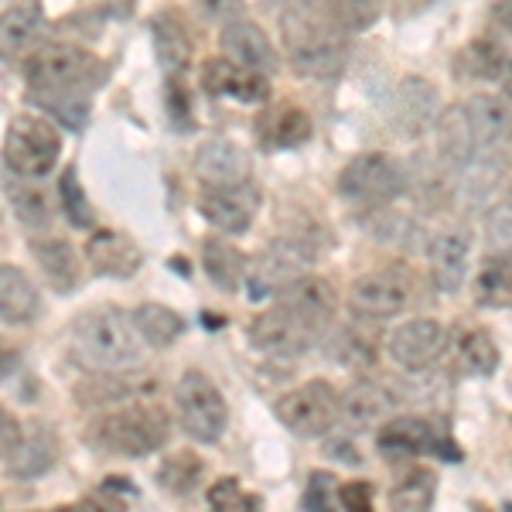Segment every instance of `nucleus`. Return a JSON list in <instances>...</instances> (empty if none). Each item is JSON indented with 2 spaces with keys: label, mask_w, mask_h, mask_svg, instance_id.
I'll list each match as a JSON object with an SVG mask.
<instances>
[{
  "label": "nucleus",
  "mask_w": 512,
  "mask_h": 512,
  "mask_svg": "<svg viewBox=\"0 0 512 512\" xmlns=\"http://www.w3.org/2000/svg\"><path fill=\"white\" fill-rule=\"evenodd\" d=\"M280 38H284L291 69L304 79H335L349 59L345 31L332 21L325 7L311 4V0H297L287 7L284 21H280Z\"/></svg>",
  "instance_id": "1"
},
{
  "label": "nucleus",
  "mask_w": 512,
  "mask_h": 512,
  "mask_svg": "<svg viewBox=\"0 0 512 512\" xmlns=\"http://www.w3.org/2000/svg\"><path fill=\"white\" fill-rule=\"evenodd\" d=\"M485 243L492 253H512V188L485 216Z\"/></svg>",
  "instance_id": "40"
},
{
  "label": "nucleus",
  "mask_w": 512,
  "mask_h": 512,
  "mask_svg": "<svg viewBox=\"0 0 512 512\" xmlns=\"http://www.w3.org/2000/svg\"><path fill=\"white\" fill-rule=\"evenodd\" d=\"M168 441V414L154 403L106 414L93 424V444L99 451L120 454V458H140L158 451Z\"/></svg>",
  "instance_id": "4"
},
{
  "label": "nucleus",
  "mask_w": 512,
  "mask_h": 512,
  "mask_svg": "<svg viewBox=\"0 0 512 512\" xmlns=\"http://www.w3.org/2000/svg\"><path fill=\"white\" fill-rule=\"evenodd\" d=\"M38 178H24L21 185H11V202L18 209V219L28 222V226H45L52 219V198H48L41 188L35 185Z\"/></svg>",
  "instance_id": "37"
},
{
  "label": "nucleus",
  "mask_w": 512,
  "mask_h": 512,
  "mask_svg": "<svg viewBox=\"0 0 512 512\" xmlns=\"http://www.w3.org/2000/svg\"><path fill=\"white\" fill-rule=\"evenodd\" d=\"M458 359L472 376H492L499 369V345L482 328H468L458 335Z\"/></svg>",
  "instance_id": "33"
},
{
  "label": "nucleus",
  "mask_w": 512,
  "mask_h": 512,
  "mask_svg": "<svg viewBox=\"0 0 512 512\" xmlns=\"http://www.w3.org/2000/svg\"><path fill=\"white\" fill-rule=\"evenodd\" d=\"M21 352L14 349V342H7V338H0V376H11V369L18 366Z\"/></svg>",
  "instance_id": "47"
},
{
  "label": "nucleus",
  "mask_w": 512,
  "mask_h": 512,
  "mask_svg": "<svg viewBox=\"0 0 512 512\" xmlns=\"http://www.w3.org/2000/svg\"><path fill=\"white\" fill-rule=\"evenodd\" d=\"M311 260H315V253L301 239H277L256 256L253 267H246V284L253 287V297L280 291L294 277H301L311 267Z\"/></svg>",
  "instance_id": "12"
},
{
  "label": "nucleus",
  "mask_w": 512,
  "mask_h": 512,
  "mask_svg": "<svg viewBox=\"0 0 512 512\" xmlns=\"http://www.w3.org/2000/svg\"><path fill=\"white\" fill-rule=\"evenodd\" d=\"M175 407L185 434L198 444H216L229 427V403L216 383L198 369H188L175 386Z\"/></svg>",
  "instance_id": "6"
},
{
  "label": "nucleus",
  "mask_w": 512,
  "mask_h": 512,
  "mask_svg": "<svg viewBox=\"0 0 512 512\" xmlns=\"http://www.w3.org/2000/svg\"><path fill=\"white\" fill-rule=\"evenodd\" d=\"M151 38L158 48V59L168 72H185L192 62V35H188V24L178 18L175 11H164L151 24Z\"/></svg>",
  "instance_id": "27"
},
{
  "label": "nucleus",
  "mask_w": 512,
  "mask_h": 512,
  "mask_svg": "<svg viewBox=\"0 0 512 512\" xmlns=\"http://www.w3.org/2000/svg\"><path fill=\"white\" fill-rule=\"evenodd\" d=\"M274 414L297 437H325L338 424L342 396L325 379H311V383H301L297 390L280 396Z\"/></svg>",
  "instance_id": "8"
},
{
  "label": "nucleus",
  "mask_w": 512,
  "mask_h": 512,
  "mask_svg": "<svg viewBox=\"0 0 512 512\" xmlns=\"http://www.w3.org/2000/svg\"><path fill=\"white\" fill-rule=\"evenodd\" d=\"M21 437H24L21 420L14 417L11 410H0V458H7V454L18 448Z\"/></svg>",
  "instance_id": "46"
},
{
  "label": "nucleus",
  "mask_w": 512,
  "mask_h": 512,
  "mask_svg": "<svg viewBox=\"0 0 512 512\" xmlns=\"http://www.w3.org/2000/svg\"><path fill=\"white\" fill-rule=\"evenodd\" d=\"M41 38V14L35 7H11L0 14V55L4 59H18L28 55Z\"/></svg>",
  "instance_id": "30"
},
{
  "label": "nucleus",
  "mask_w": 512,
  "mask_h": 512,
  "mask_svg": "<svg viewBox=\"0 0 512 512\" xmlns=\"http://www.w3.org/2000/svg\"><path fill=\"white\" fill-rule=\"evenodd\" d=\"M72 355L96 373H127L144 362V338L120 308H93L72 325Z\"/></svg>",
  "instance_id": "2"
},
{
  "label": "nucleus",
  "mask_w": 512,
  "mask_h": 512,
  "mask_svg": "<svg viewBox=\"0 0 512 512\" xmlns=\"http://www.w3.org/2000/svg\"><path fill=\"white\" fill-rule=\"evenodd\" d=\"M198 475H202V461L192 451H175L158 468V485L171 495H188L195 489Z\"/></svg>",
  "instance_id": "36"
},
{
  "label": "nucleus",
  "mask_w": 512,
  "mask_h": 512,
  "mask_svg": "<svg viewBox=\"0 0 512 512\" xmlns=\"http://www.w3.org/2000/svg\"><path fill=\"white\" fill-rule=\"evenodd\" d=\"M195 7L205 21H216V24L243 18V0H195Z\"/></svg>",
  "instance_id": "44"
},
{
  "label": "nucleus",
  "mask_w": 512,
  "mask_h": 512,
  "mask_svg": "<svg viewBox=\"0 0 512 512\" xmlns=\"http://www.w3.org/2000/svg\"><path fill=\"white\" fill-rule=\"evenodd\" d=\"M335 499V475L328 472H311L308 489H304V509H328Z\"/></svg>",
  "instance_id": "43"
},
{
  "label": "nucleus",
  "mask_w": 512,
  "mask_h": 512,
  "mask_svg": "<svg viewBox=\"0 0 512 512\" xmlns=\"http://www.w3.org/2000/svg\"><path fill=\"white\" fill-rule=\"evenodd\" d=\"M311 137V117L301 106H284L270 123L267 144L270 147H301Z\"/></svg>",
  "instance_id": "39"
},
{
  "label": "nucleus",
  "mask_w": 512,
  "mask_h": 512,
  "mask_svg": "<svg viewBox=\"0 0 512 512\" xmlns=\"http://www.w3.org/2000/svg\"><path fill=\"white\" fill-rule=\"evenodd\" d=\"M202 263H205V274H209L212 284H216L219 291H226V294H236L239 287H243L246 267H250V263H246V256L239 253L229 239H219V236L205 239Z\"/></svg>",
  "instance_id": "29"
},
{
  "label": "nucleus",
  "mask_w": 512,
  "mask_h": 512,
  "mask_svg": "<svg viewBox=\"0 0 512 512\" xmlns=\"http://www.w3.org/2000/svg\"><path fill=\"white\" fill-rule=\"evenodd\" d=\"M444 345H448L444 325H437L434 318H414L403 321L390 335V359L407 373H420V369L434 366L441 359Z\"/></svg>",
  "instance_id": "14"
},
{
  "label": "nucleus",
  "mask_w": 512,
  "mask_h": 512,
  "mask_svg": "<svg viewBox=\"0 0 512 512\" xmlns=\"http://www.w3.org/2000/svg\"><path fill=\"white\" fill-rule=\"evenodd\" d=\"M472 294L482 308H512V253H495L485 260Z\"/></svg>",
  "instance_id": "31"
},
{
  "label": "nucleus",
  "mask_w": 512,
  "mask_h": 512,
  "mask_svg": "<svg viewBox=\"0 0 512 512\" xmlns=\"http://www.w3.org/2000/svg\"><path fill=\"white\" fill-rule=\"evenodd\" d=\"M318 321L304 318L301 311L287 308V304H274V308L260 311L250 325V342L253 349L267 352V355H284V359H294V355H304L311 345L321 338Z\"/></svg>",
  "instance_id": "10"
},
{
  "label": "nucleus",
  "mask_w": 512,
  "mask_h": 512,
  "mask_svg": "<svg viewBox=\"0 0 512 512\" xmlns=\"http://www.w3.org/2000/svg\"><path fill=\"white\" fill-rule=\"evenodd\" d=\"M376 448L390 458H417V454H437L444 461H461V448L444 437L431 420L424 417H390L376 437Z\"/></svg>",
  "instance_id": "11"
},
{
  "label": "nucleus",
  "mask_w": 512,
  "mask_h": 512,
  "mask_svg": "<svg viewBox=\"0 0 512 512\" xmlns=\"http://www.w3.org/2000/svg\"><path fill=\"white\" fill-rule=\"evenodd\" d=\"M198 209L219 233H246L253 226L256 209H260V188L253 181H239L229 188H205L198 198Z\"/></svg>",
  "instance_id": "13"
},
{
  "label": "nucleus",
  "mask_w": 512,
  "mask_h": 512,
  "mask_svg": "<svg viewBox=\"0 0 512 512\" xmlns=\"http://www.w3.org/2000/svg\"><path fill=\"white\" fill-rule=\"evenodd\" d=\"M437 492V478L431 468H410L390 492V506L393 509H431Z\"/></svg>",
  "instance_id": "34"
},
{
  "label": "nucleus",
  "mask_w": 512,
  "mask_h": 512,
  "mask_svg": "<svg viewBox=\"0 0 512 512\" xmlns=\"http://www.w3.org/2000/svg\"><path fill=\"white\" fill-rule=\"evenodd\" d=\"M393 120L403 137H420L437 120V89L427 79H403L396 89Z\"/></svg>",
  "instance_id": "23"
},
{
  "label": "nucleus",
  "mask_w": 512,
  "mask_h": 512,
  "mask_svg": "<svg viewBox=\"0 0 512 512\" xmlns=\"http://www.w3.org/2000/svg\"><path fill=\"white\" fill-rule=\"evenodd\" d=\"M134 325L140 338H144L147 345H154V349H168V345H175L181 332H185V318H181L178 311L164 308V304H140L134 311Z\"/></svg>",
  "instance_id": "32"
},
{
  "label": "nucleus",
  "mask_w": 512,
  "mask_h": 512,
  "mask_svg": "<svg viewBox=\"0 0 512 512\" xmlns=\"http://www.w3.org/2000/svg\"><path fill=\"white\" fill-rule=\"evenodd\" d=\"M209 506L212 509H226V512H239V509H260V495H250L239 485V478H219L209 489Z\"/></svg>",
  "instance_id": "42"
},
{
  "label": "nucleus",
  "mask_w": 512,
  "mask_h": 512,
  "mask_svg": "<svg viewBox=\"0 0 512 512\" xmlns=\"http://www.w3.org/2000/svg\"><path fill=\"white\" fill-rule=\"evenodd\" d=\"M396 403L400 400H396L383 383L362 379V383H355L352 390L342 396V414L338 417L349 424V431L362 434V431H373V427H379L383 420H390Z\"/></svg>",
  "instance_id": "19"
},
{
  "label": "nucleus",
  "mask_w": 512,
  "mask_h": 512,
  "mask_svg": "<svg viewBox=\"0 0 512 512\" xmlns=\"http://www.w3.org/2000/svg\"><path fill=\"white\" fill-rule=\"evenodd\" d=\"M86 256L96 274H103V277H134L140 270V260H144L134 239L127 233H113V229H103V233L89 236Z\"/></svg>",
  "instance_id": "22"
},
{
  "label": "nucleus",
  "mask_w": 512,
  "mask_h": 512,
  "mask_svg": "<svg viewBox=\"0 0 512 512\" xmlns=\"http://www.w3.org/2000/svg\"><path fill=\"white\" fill-rule=\"evenodd\" d=\"M338 502L345 509H359V512H369L373 509V485L369 482H345L338 489Z\"/></svg>",
  "instance_id": "45"
},
{
  "label": "nucleus",
  "mask_w": 512,
  "mask_h": 512,
  "mask_svg": "<svg viewBox=\"0 0 512 512\" xmlns=\"http://www.w3.org/2000/svg\"><path fill=\"white\" fill-rule=\"evenodd\" d=\"M222 52H226V59H233L236 65H243V69L260 72V76H267V79L274 76L280 65L277 48L270 45L267 31L246 18L222 24Z\"/></svg>",
  "instance_id": "16"
},
{
  "label": "nucleus",
  "mask_w": 512,
  "mask_h": 512,
  "mask_svg": "<svg viewBox=\"0 0 512 512\" xmlns=\"http://www.w3.org/2000/svg\"><path fill=\"white\" fill-rule=\"evenodd\" d=\"M383 4L386 0H325V11L345 35H359L383 18Z\"/></svg>",
  "instance_id": "35"
},
{
  "label": "nucleus",
  "mask_w": 512,
  "mask_h": 512,
  "mask_svg": "<svg viewBox=\"0 0 512 512\" xmlns=\"http://www.w3.org/2000/svg\"><path fill=\"white\" fill-rule=\"evenodd\" d=\"M202 86L212 96H229L236 103H263L270 99V79L253 69H243L233 59H209L202 65Z\"/></svg>",
  "instance_id": "18"
},
{
  "label": "nucleus",
  "mask_w": 512,
  "mask_h": 512,
  "mask_svg": "<svg viewBox=\"0 0 512 512\" xmlns=\"http://www.w3.org/2000/svg\"><path fill=\"white\" fill-rule=\"evenodd\" d=\"M59 461V437L48 431L45 424H31V431L21 437V444L7 454V468L18 478L45 475Z\"/></svg>",
  "instance_id": "26"
},
{
  "label": "nucleus",
  "mask_w": 512,
  "mask_h": 512,
  "mask_svg": "<svg viewBox=\"0 0 512 512\" xmlns=\"http://www.w3.org/2000/svg\"><path fill=\"white\" fill-rule=\"evenodd\" d=\"M38 106H45L55 117V123L69 130H82V123L89 117V99L86 93H31Z\"/></svg>",
  "instance_id": "38"
},
{
  "label": "nucleus",
  "mask_w": 512,
  "mask_h": 512,
  "mask_svg": "<svg viewBox=\"0 0 512 512\" xmlns=\"http://www.w3.org/2000/svg\"><path fill=\"white\" fill-rule=\"evenodd\" d=\"M407 188V175L396 164L390 154H359L342 168L338 175V192H342L345 202L362 205V209H383V205H393L396 198Z\"/></svg>",
  "instance_id": "7"
},
{
  "label": "nucleus",
  "mask_w": 512,
  "mask_h": 512,
  "mask_svg": "<svg viewBox=\"0 0 512 512\" xmlns=\"http://www.w3.org/2000/svg\"><path fill=\"white\" fill-rule=\"evenodd\" d=\"M41 315V294L35 280L14 263L0 267V321L7 325H31Z\"/></svg>",
  "instance_id": "24"
},
{
  "label": "nucleus",
  "mask_w": 512,
  "mask_h": 512,
  "mask_svg": "<svg viewBox=\"0 0 512 512\" xmlns=\"http://www.w3.org/2000/svg\"><path fill=\"white\" fill-rule=\"evenodd\" d=\"M277 301L294 311H301L304 318L318 321V325H325L328 318H335V308H338L335 287L328 284V280L311 277V274H301V277H294L291 284L280 287Z\"/></svg>",
  "instance_id": "25"
},
{
  "label": "nucleus",
  "mask_w": 512,
  "mask_h": 512,
  "mask_svg": "<svg viewBox=\"0 0 512 512\" xmlns=\"http://www.w3.org/2000/svg\"><path fill=\"white\" fill-rule=\"evenodd\" d=\"M31 253H35V260L41 263V270H45V277L55 284V291L59 294H72L79 284V256L72 250L65 239H31Z\"/></svg>",
  "instance_id": "28"
},
{
  "label": "nucleus",
  "mask_w": 512,
  "mask_h": 512,
  "mask_svg": "<svg viewBox=\"0 0 512 512\" xmlns=\"http://www.w3.org/2000/svg\"><path fill=\"white\" fill-rule=\"evenodd\" d=\"M492 21L499 24L506 35H512V0H495V4H492Z\"/></svg>",
  "instance_id": "48"
},
{
  "label": "nucleus",
  "mask_w": 512,
  "mask_h": 512,
  "mask_svg": "<svg viewBox=\"0 0 512 512\" xmlns=\"http://www.w3.org/2000/svg\"><path fill=\"white\" fill-rule=\"evenodd\" d=\"M414 297H417L414 270L383 267L355 280L349 291V308H352V315L379 321V318H393V315H400V311H407Z\"/></svg>",
  "instance_id": "9"
},
{
  "label": "nucleus",
  "mask_w": 512,
  "mask_h": 512,
  "mask_svg": "<svg viewBox=\"0 0 512 512\" xmlns=\"http://www.w3.org/2000/svg\"><path fill=\"white\" fill-rule=\"evenodd\" d=\"M253 175V158L243 144L229 137H212L198 147L195 154V178L205 188H229L239 181H250Z\"/></svg>",
  "instance_id": "15"
},
{
  "label": "nucleus",
  "mask_w": 512,
  "mask_h": 512,
  "mask_svg": "<svg viewBox=\"0 0 512 512\" xmlns=\"http://www.w3.org/2000/svg\"><path fill=\"white\" fill-rule=\"evenodd\" d=\"M434 123H437V144H441V154L454 164V168L468 171V168H475V164H489L472 134V123H468L465 106H448Z\"/></svg>",
  "instance_id": "21"
},
{
  "label": "nucleus",
  "mask_w": 512,
  "mask_h": 512,
  "mask_svg": "<svg viewBox=\"0 0 512 512\" xmlns=\"http://www.w3.org/2000/svg\"><path fill=\"white\" fill-rule=\"evenodd\" d=\"M62 134L48 117L18 113L4 137V161L18 178H48L59 164Z\"/></svg>",
  "instance_id": "5"
},
{
  "label": "nucleus",
  "mask_w": 512,
  "mask_h": 512,
  "mask_svg": "<svg viewBox=\"0 0 512 512\" xmlns=\"http://www.w3.org/2000/svg\"><path fill=\"white\" fill-rule=\"evenodd\" d=\"M468 260H472V239L461 229H444V233L431 236L427 243V263H431V277L437 291L458 294L468 274Z\"/></svg>",
  "instance_id": "17"
},
{
  "label": "nucleus",
  "mask_w": 512,
  "mask_h": 512,
  "mask_svg": "<svg viewBox=\"0 0 512 512\" xmlns=\"http://www.w3.org/2000/svg\"><path fill=\"white\" fill-rule=\"evenodd\" d=\"M106 79L103 59L79 45H35L24 55V82L31 93H93Z\"/></svg>",
  "instance_id": "3"
},
{
  "label": "nucleus",
  "mask_w": 512,
  "mask_h": 512,
  "mask_svg": "<svg viewBox=\"0 0 512 512\" xmlns=\"http://www.w3.org/2000/svg\"><path fill=\"white\" fill-rule=\"evenodd\" d=\"M454 69H458L461 79H478L489 82V86H499L502 93L512 99V55L495 41H472L458 52L454 59Z\"/></svg>",
  "instance_id": "20"
},
{
  "label": "nucleus",
  "mask_w": 512,
  "mask_h": 512,
  "mask_svg": "<svg viewBox=\"0 0 512 512\" xmlns=\"http://www.w3.org/2000/svg\"><path fill=\"white\" fill-rule=\"evenodd\" d=\"M59 202L69 216L72 226H93V209H89L86 195H82V185L76 181V168H65L59 178Z\"/></svg>",
  "instance_id": "41"
}]
</instances>
